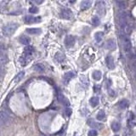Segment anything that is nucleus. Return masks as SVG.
Returning <instances> with one entry per match:
<instances>
[{
  "instance_id": "nucleus-36",
  "label": "nucleus",
  "mask_w": 136,
  "mask_h": 136,
  "mask_svg": "<svg viewBox=\"0 0 136 136\" xmlns=\"http://www.w3.org/2000/svg\"><path fill=\"white\" fill-rule=\"evenodd\" d=\"M44 1H35V3H37V4H42Z\"/></svg>"
},
{
  "instance_id": "nucleus-12",
  "label": "nucleus",
  "mask_w": 136,
  "mask_h": 136,
  "mask_svg": "<svg viewBox=\"0 0 136 136\" xmlns=\"http://www.w3.org/2000/svg\"><path fill=\"white\" fill-rule=\"evenodd\" d=\"M60 16L64 19H70L72 16V13L69 9H63L61 13H60Z\"/></svg>"
},
{
  "instance_id": "nucleus-32",
  "label": "nucleus",
  "mask_w": 136,
  "mask_h": 136,
  "mask_svg": "<svg viewBox=\"0 0 136 136\" xmlns=\"http://www.w3.org/2000/svg\"><path fill=\"white\" fill-rule=\"evenodd\" d=\"M88 135L89 136H97L98 135V133L97 131L95 129H91L89 131V133H88Z\"/></svg>"
},
{
  "instance_id": "nucleus-2",
  "label": "nucleus",
  "mask_w": 136,
  "mask_h": 136,
  "mask_svg": "<svg viewBox=\"0 0 136 136\" xmlns=\"http://www.w3.org/2000/svg\"><path fill=\"white\" fill-rule=\"evenodd\" d=\"M122 44L123 46V49L126 54H130L131 52V43L129 37L127 34H123L122 35Z\"/></svg>"
},
{
  "instance_id": "nucleus-15",
  "label": "nucleus",
  "mask_w": 136,
  "mask_h": 136,
  "mask_svg": "<svg viewBox=\"0 0 136 136\" xmlns=\"http://www.w3.org/2000/svg\"><path fill=\"white\" fill-rule=\"evenodd\" d=\"M33 47L32 46H30V45H28V46H26V48H25L24 49V56H30V55H32V53H33Z\"/></svg>"
},
{
  "instance_id": "nucleus-21",
  "label": "nucleus",
  "mask_w": 136,
  "mask_h": 136,
  "mask_svg": "<svg viewBox=\"0 0 136 136\" xmlns=\"http://www.w3.org/2000/svg\"><path fill=\"white\" fill-rule=\"evenodd\" d=\"M96 118H97V120H99V121H104L105 119V112L103 110L100 111L96 116Z\"/></svg>"
},
{
  "instance_id": "nucleus-25",
  "label": "nucleus",
  "mask_w": 136,
  "mask_h": 136,
  "mask_svg": "<svg viewBox=\"0 0 136 136\" xmlns=\"http://www.w3.org/2000/svg\"><path fill=\"white\" fill-rule=\"evenodd\" d=\"M24 75H25V72H19L18 74L16 75V77H15V82L16 83H19V82H21V80L23 78V77H24Z\"/></svg>"
},
{
  "instance_id": "nucleus-13",
  "label": "nucleus",
  "mask_w": 136,
  "mask_h": 136,
  "mask_svg": "<svg viewBox=\"0 0 136 136\" xmlns=\"http://www.w3.org/2000/svg\"><path fill=\"white\" fill-rule=\"evenodd\" d=\"M58 100H59V101L60 103H62L63 105H65V106H68L69 105V100H67L65 99V97L63 95L62 93H58Z\"/></svg>"
},
{
  "instance_id": "nucleus-26",
  "label": "nucleus",
  "mask_w": 136,
  "mask_h": 136,
  "mask_svg": "<svg viewBox=\"0 0 136 136\" xmlns=\"http://www.w3.org/2000/svg\"><path fill=\"white\" fill-rule=\"evenodd\" d=\"M7 61H8L7 56L4 54L3 52H2V54H1V59H0V63H1V65H2V66H3V65L5 64V63H7Z\"/></svg>"
},
{
  "instance_id": "nucleus-1",
  "label": "nucleus",
  "mask_w": 136,
  "mask_h": 136,
  "mask_svg": "<svg viewBox=\"0 0 136 136\" xmlns=\"http://www.w3.org/2000/svg\"><path fill=\"white\" fill-rule=\"evenodd\" d=\"M18 28V24L8 23L3 27V34L6 37H10Z\"/></svg>"
},
{
  "instance_id": "nucleus-20",
  "label": "nucleus",
  "mask_w": 136,
  "mask_h": 136,
  "mask_svg": "<svg viewBox=\"0 0 136 136\" xmlns=\"http://www.w3.org/2000/svg\"><path fill=\"white\" fill-rule=\"evenodd\" d=\"M103 33L102 32H97L96 33L94 34V38H95V41L97 43H100L102 41V38H103Z\"/></svg>"
},
{
  "instance_id": "nucleus-31",
  "label": "nucleus",
  "mask_w": 136,
  "mask_h": 136,
  "mask_svg": "<svg viewBox=\"0 0 136 136\" xmlns=\"http://www.w3.org/2000/svg\"><path fill=\"white\" fill-rule=\"evenodd\" d=\"M29 12L32 14H36L38 12V9H37V7H35V6H32L31 8L29 9Z\"/></svg>"
},
{
  "instance_id": "nucleus-16",
  "label": "nucleus",
  "mask_w": 136,
  "mask_h": 136,
  "mask_svg": "<svg viewBox=\"0 0 136 136\" xmlns=\"http://www.w3.org/2000/svg\"><path fill=\"white\" fill-rule=\"evenodd\" d=\"M128 106V100H126V99L120 100L119 103H118V107H119L121 110H125Z\"/></svg>"
},
{
  "instance_id": "nucleus-29",
  "label": "nucleus",
  "mask_w": 136,
  "mask_h": 136,
  "mask_svg": "<svg viewBox=\"0 0 136 136\" xmlns=\"http://www.w3.org/2000/svg\"><path fill=\"white\" fill-rule=\"evenodd\" d=\"M100 23V19L98 18L97 16L93 17V19H92V24L94 25V26H99Z\"/></svg>"
},
{
  "instance_id": "nucleus-9",
  "label": "nucleus",
  "mask_w": 136,
  "mask_h": 136,
  "mask_svg": "<svg viewBox=\"0 0 136 136\" xmlns=\"http://www.w3.org/2000/svg\"><path fill=\"white\" fill-rule=\"evenodd\" d=\"M105 63H106V65L109 69H111V70L114 69L115 63H114V59H113V57L112 55H109V56H107L105 58Z\"/></svg>"
},
{
  "instance_id": "nucleus-23",
  "label": "nucleus",
  "mask_w": 136,
  "mask_h": 136,
  "mask_svg": "<svg viewBox=\"0 0 136 136\" xmlns=\"http://www.w3.org/2000/svg\"><path fill=\"white\" fill-rule=\"evenodd\" d=\"M120 128H121V124L118 122H113L112 123V129L114 131V132L119 131Z\"/></svg>"
},
{
  "instance_id": "nucleus-38",
  "label": "nucleus",
  "mask_w": 136,
  "mask_h": 136,
  "mask_svg": "<svg viewBox=\"0 0 136 136\" xmlns=\"http://www.w3.org/2000/svg\"><path fill=\"white\" fill-rule=\"evenodd\" d=\"M116 136H118V135H116Z\"/></svg>"
},
{
  "instance_id": "nucleus-4",
  "label": "nucleus",
  "mask_w": 136,
  "mask_h": 136,
  "mask_svg": "<svg viewBox=\"0 0 136 136\" xmlns=\"http://www.w3.org/2000/svg\"><path fill=\"white\" fill-rule=\"evenodd\" d=\"M9 121H10V115L6 111L2 110L1 112H0V122H1V125L4 126L7 124Z\"/></svg>"
},
{
  "instance_id": "nucleus-35",
  "label": "nucleus",
  "mask_w": 136,
  "mask_h": 136,
  "mask_svg": "<svg viewBox=\"0 0 136 136\" xmlns=\"http://www.w3.org/2000/svg\"><path fill=\"white\" fill-rule=\"evenodd\" d=\"M100 90V87L99 86H94V92H97V91H99Z\"/></svg>"
},
{
  "instance_id": "nucleus-37",
  "label": "nucleus",
  "mask_w": 136,
  "mask_h": 136,
  "mask_svg": "<svg viewBox=\"0 0 136 136\" xmlns=\"http://www.w3.org/2000/svg\"><path fill=\"white\" fill-rule=\"evenodd\" d=\"M135 112H136V106H135Z\"/></svg>"
},
{
  "instance_id": "nucleus-3",
  "label": "nucleus",
  "mask_w": 136,
  "mask_h": 136,
  "mask_svg": "<svg viewBox=\"0 0 136 136\" xmlns=\"http://www.w3.org/2000/svg\"><path fill=\"white\" fill-rule=\"evenodd\" d=\"M128 15L126 12H120L119 14V24H120V26L121 28L123 29H125L126 27L128 26Z\"/></svg>"
},
{
  "instance_id": "nucleus-14",
  "label": "nucleus",
  "mask_w": 136,
  "mask_h": 136,
  "mask_svg": "<svg viewBox=\"0 0 136 136\" xmlns=\"http://www.w3.org/2000/svg\"><path fill=\"white\" fill-rule=\"evenodd\" d=\"M26 32L28 34H31V35H37L41 33L42 30L39 28H28L26 30Z\"/></svg>"
},
{
  "instance_id": "nucleus-24",
  "label": "nucleus",
  "mask_w": 136,
  "mask_h": 136,
  "mask_svg": "<svg viewBox=\"0 0 136 136\" xmlns=\"http://www.w3.org/2000/svg\"><path fill=\"white\" fill-rule=\"evenodd\" d=\"M33 69L37 72H43L44 71V66L42 64H36L33 65Z\"/></svg>"
},
{
  "instance_id": "nucleus-19",
  "label": "nucleus",
  "mask_w": 136,
  "mask_h": 136,
  "mask_svg": "<svg viewBox=\"0 0 136 136\" xmlns=\"http://www.w3.org/2000/svg\"><path fill=\"white\" fill-rule=\"evenodd\" d=\"M30 40H31L30 37H28L27 36H25V35L20 37V42H21V44L24 45H27V46H28V44H30Z\"/></svg>"
},
{
  "instance_id": "nucleus-33",
  "label": "nucleus",
  "mask_w": 136,
  "mask_h": 136,
  "mask_svg": "<svg viewBox=\"0 0 136 136\" xmlns=\"http://www.w3.org/2000/svg\"><path fill=\"white\" fill-rule=\"evenodd\" d=\"M128 126L129 128H133L134 126H136V123L134 120H128Z\"/></svg>"
},
{
  "instance_id": "nucleus-6",
  "label": "nucleus",
  "mask_w": 136,
  "mask_h": 136,
  "mask_svg": "<svg viewBox=\"0 0 136 136\" xmlns=\"http://www.w3.org/2000/svg\"><path fill=\"white\" fill-rule=\"evenodd\" d=\"M88 125L90 126L92 128H94V129H102L103 128V124L100 123H98V122H95L94 119H89L88 120Z\"/></svg>"
},
{
  "instance_id": "nucleus-11",
  "label": "nucleus",
  "mask_w": 136,
  "mask_h": 136,
  "mask_svg": "<svg viewBox=\"0 0 136 136\" xmlns=\"http://www.w3.org/2000/svg\"><path fill=\"white\" fill-rule=\"evenodd\" d=\"M96 10H97V13L100 15V16H105V4L104 3H99L97 4V8H96Z\"/></svg>"
},
{
  "instance_id": "nucleus-10",
  "label": "nucleus",
  "mask_w": 136,
  "mask_h": 136,
  "mask_svg": "<svg viewBox=\"0 0 136 136\" xmlns=\"http://www.w3.org/2000/svg\"><path fill=\"white\" fill-rule=\"evenodd\" d=\"M105 47H106V49L109 50H115L117 49V44H116L115 40L114 39L107 40L106 44H105Z\"/></svg>"
},
{
  "instance_id": "nucleus-18",
  "label": "nucleus",
  "mask_w": 136,
  "mask_h": 136,
  "mask_svg": "<svg viewBox=\"0 0 136 136\" xmlns=\"http://www.w3.org/2000/svg\"><path fill=\"white\" fill-rule=\"evenodd\" d=\"M99 102H100L99 97H97V96L92 97L91 99H90V100H89V103H90V105H91V106H92V107L97 106L98 104H99Z\"/></svg>"
},
{
  "instance_id": "nucleus-28",
  "label": "nucleus",
  "mask_w": 136,
  "mask_h": 136,
  "mask_svg": "<svg viewBox=\"0 0 136 136\" xmlns=\"http://www.w3.org/2000/svg\"><path fill=\"white\" fill-rule=\"evenodd\" d=\"M64 55L62 54V53H57L56 55H55V59H56L59 62H62V60H64Z\"/></svg>"
},
{
  "instance_id": "nucleus-8",
  "label": "nucleus",
  "mask_w": 136,
  "mask_h": 136,
  "mask_svg": "<svg viewBox=\"0 0 136 136\" xmlns=\"http://www.w3.org/2000/svg\"><path fill=\"white\" fill-rule=\"evenodd\" d=\"M74 77H75V73L73 72H66V73L64 75V77H63V82H64L65 84H67Z\"/></svg>"
},
{
  "instance_id": "nucleus-39",
  "label": "nucleus",
  "mask_w": 136,
  "mask_h": 136,
  "mask_svg": "<svg viewBox=\"0 0 136 136\" xmlns=\"http://www.w3.org/2000/svg\"><path fill=\"white\" fill-rule=\"evenodd\" d=\"M43 136H44V135H43Z\"/></svg>"
},
{
  "instance_id": "nucleus-34",
  "label": "nucleus",
  "mask_w": 136,
  "mask_h": 136,
  "mask_svg": "<svg viewBox=\"0 0 136 136\" xmlns=\"http://www.w3.org/2000/svg\"><path fill=\"white\" fill-rule=\"evenodd\" d=\"M65 114H66V116H71L72 114V109L71 108H66V110H65Z\"/></svg>"
},
{
  "instance_id": "nucleus-17",
  "label": "nucleus",
  "mask_w": 136,
  "mask_h": 136,
  "mask_svg": "<svg viewBox=\"0 0 136 136\" xmlns=\"http://www.w3.org/2000/svg\"><path fill=\"white\" fill-rule=\"evenodd\" d=\"M92 5V1H89V0H84L81 3V9H89Z\"/></svg>"
},
{
  "instance_id": "nucleus-22",
  "label": "nucleus",
  "mask_w": 136,
  "mask_h": 136,
  "mask_svg": "<svg viewBox=\"0 0 136 136\" xmlns=\"http://www.w3.org/2000/svg\"><path fill=\"white\" fill-rule=\"evenodd\" d=\"M101 72L100 71H94L93 72V78H94L95 81H100V79H101Z\"/></svg>"
},
{
  "instance_id": "nucleus-5",
  "label": "nucleus",
  "mask_w": 136,
  "mask_h": 136,
  "mask_svg": "<svg viewBox=\"0 0 136 136\" xmlns=\"http://www.w3.org/2000/svg\"><path fill=\"white\" fill-rule=\"evenodd\" d=\"M25 23L26 24H32V23H37L41 21V17H34L32 16H26L25 17Z\"/></svg>"
},
{
  "instance_id": "nucleus-7",
  "label": "nucleus",
  "mask_w": 136,
  "mask_h": 136,
  "mask_svg": "<svg viewBox=\"0 0 136 136\" xmlns=\"http://www.w3.org/2000/svg\"><path fill=\"white\" fill-rule=\"evenodd\" d=\"M75 44V37L72 35H68L65 38V45L68 48L72 47Z\"/></svg>"
},
{
  "instance_id": "nucleus-27",
  "label": "nucleus",
  "mask_w": 136,
  "mask_h": 136,
  "mask_svg": "<svg viewBox=\"0 0 136 136\" xmlns=\"http://www.w3.org/2000/svg\"><path fill=\"white\" fill-rule=\"evenodd\" d=\"M19 62H20V64H21V65H23V66H24V65H26L27 64V62H28V61H27V57L24 56V55H23V56H21L19 59Z\"/></svg>"
},
{
  "instance_id": "nucleus-30",
  "label": "nucleus",
  "mask_w": 136,
  "mask_h": 136,
  "mask_svg": "<svg viewBox=\"0 0 136 136\" xmlns=\"http://www.w3.org/2000/svg\"><path fill=\"white\" fill-rule=\"evenodd\" d=\"M117 6L119 7L120 9H125V7H126V3L125 2H123V1H117Z\"/></svg>"
}]
</instances>
